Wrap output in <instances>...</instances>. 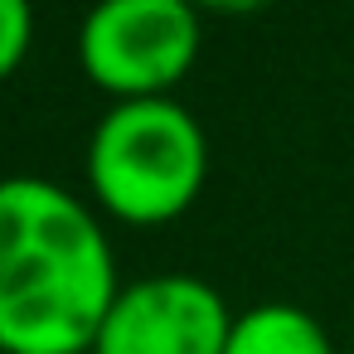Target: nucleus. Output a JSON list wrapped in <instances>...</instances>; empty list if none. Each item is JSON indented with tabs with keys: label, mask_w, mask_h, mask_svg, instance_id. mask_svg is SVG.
I'll return each instance as SVG.
<instances>
[{
	"label": "nucleus",
	"mask_w": 354,
	"mask_h": 354,
	"mask_svg": "<svg viewBox=\"0 0 354 354\" xmlns=\"http://www.w3.org/2000/svg\"><path fill=\"white\" fill-rule=\"evenodd\" d=\"M35 39V15L25 0H0V78H10L20 59L30 54Z\"/></svg>",
	"instance_id": "nucleus-6"
},
{
	"label": "nucleus",
	"mask_w": 354,
	"mask_h": 354,
	"mask_svg": "<svg viewBox=\"0 0 354 354\" xmlns=\"http://www.w3.org/2000/svg\"><path fill=\"white\" fill-rule=\"evenodd\" d=\"M209 175V141L175 97L117 102L88 141V185L97 204L127 223H165L185 214Z\"/></svg>",
	"instance_id": "nucleus-2"
},
{
	"label": "nucleus",
	"mask_w": 354,
	"mask_h": 354,
	"mask_svg": "<svg viewBox=\"0 0 354 354\" xmlns=\"http://www.w3.org/2000/svg\"><path fill=\"white\" fill-rule=\"evenodd\" d=\"M199 39V10L185 0H102L78 30V59L83 73L122 102L170 97L194 68Z\"/></svg>",
	"instance_id": "nucleus-3"
},
{
	"label": "nucleus",
	"mask_w": 354,
	"mask_h": 354,
	"mask_svg": "<svg viewBox=\"0 0 354 354\" xmlns=\"http://www.w3.org/2000/svg\"><path fill=\"white\" fill-rule=\"evenodd\" d=\"M122 296L117 257L93 209L54 180H0V349L93 354Z\"/></svg>",
	"instance_id": "nucleus-1"
},
{
	"label": "nucleus",
	"mask_w": 354,
	"mask_h": 354,
	"mask_svg": "<svg viewBox=\"0 0 354 354\" xmlns=\"http://www.w3.org/2000/svg\"><path fill=\"white\" fill-rule=\"evenodd\" d=\"M223 354H335V344L310 310L291 301H262L233 315Z\"/></svg>",
	"instance_id": "nucleus-5"
},
{
	"label": "nucleus",
	"mask_w": 354,
	"mask_h": 354,
	"mask_svg": "<svg viewBox=\"0 0 354 354\" xmlns=\"http://www.w3.org/2000/svg\"><path fill=\"white\" fill-rule=\"evenodd\" d=\"M233 310L194 272H156L112 301L93 354H223Z\"/></svg>",
	"instance_id": "nucleus-4"
}]
</instances>
